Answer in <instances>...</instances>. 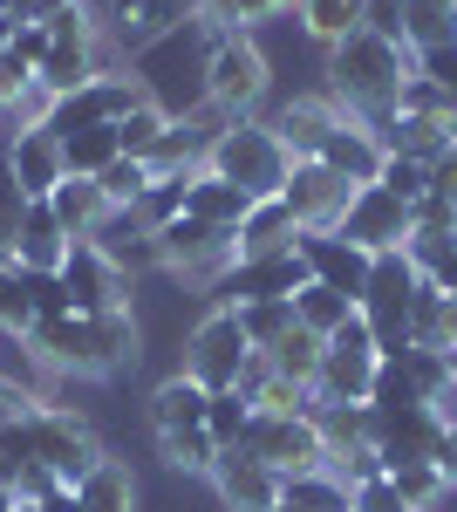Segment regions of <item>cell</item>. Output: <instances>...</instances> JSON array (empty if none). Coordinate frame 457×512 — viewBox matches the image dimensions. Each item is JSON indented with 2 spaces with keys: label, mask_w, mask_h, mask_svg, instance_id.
Instances as JSON below:
<instances>
[{
  "label": "cell",
  "mask_w": 457,
  "mask_h": 512,
  "mask_svg": "<svg viewBox=\"0 0 457 512\" xmlns=\"http://www.w3.org/2000/svg\"><path fill=\"white\" fill-rule=\"evenodd\" d=\"M307 287V260L301 253H260V260H232L226 274L212 280L219 308H246V301H294Z\"/></svg>",
  "instance_id": "cell-10"
},
{
  "label": "cell",
  "mask_w": 457,
  "mask_h": 512,
  "mask_svg": "<svg viewBox=\"0 0 457 512\" xmlns=\"http://www.w3.org/2000/svg\"><path fill=\"white\" fill-rule=\"evenodd\" d=\"M376 137H382V151H396V158H423V164H437L457 144L451 117H389Z\"/></svg>",
  "instance_id": "cell-28"
},
{
  "label": "cell",
  "mask_w": 457,
  "mask_h": 512,
  "mask_svg": "<svg viewBox=\"0 0 457 512\" xmlns=\"http://www.w3.org/2000/svg\"><path fill=\"white\" fill-rule=\"evenodd\" d=\"M48 48H55V35H48V21H14V41H7V55H14V62L28 69V76L41 69V55H48Z\"/></svg>",
  "instance_id": "cell-46"
},
{
  "label": "cell",
  "mask_w": 457,
  "mask_h": 512,
  "mask_svg": "<svg viewBox=\"0 0 457 512\" xmlns=\"http://www.w3.org/2000/svg\"><path fill=\"white\" fill-rule=\"evenodd\" d=\"M96 246H103V260H110L123 280H137V274H164V253H157V233L137 219V205L130 212H110L103 226H96Z\"/></svg>",
  "instance_id": "cell-19"
},
{
  "label": "cell",
  "mask_w": 457,
  "mask_h": 512,
  "mask_svg": "<svg viewBox=\"0 0 457 512\" xmlns=\"http://www.w3.org/2000/svg\"><path fill=\"white\" fill-rule=\"evenodd\" d=\"M164 137H171V110H164L157 96H144L130 117L116 123V144H123V158H144V164H151Z\"/></svg>",
  "instance_id": "cell-32"
},
{
  "label": "cell",
  "mask_w": 457,
  "mask_h": 512,
  "mask_svg": "<svg viewBox=\"0 0 457 512\" xmlns=\"http://www.w3.org/2000/svg\"><path fill=\"white\" fill-rule=\"evenodd\" d=\"M157 253H164V274L219 280L232 260H239V239L219 233V226H205V219H191V212H178L171 226H157Z\"/></svg>",
  "instance_id": "cell-11"
},
{
  "label": "cell",
  "mask_w": 457,
  "mask_h": 512,
  "mask_svg": "<svg viewBox=\"0 0 457 512\" xmlns=\"http://www.w3.org/2000/svg\"><path fill=\"white\" fill-rule=\"evenodd\" d=\"M0 512H21V499H14V485H0Z\"/></svg>",
  "instance_id": "cell-58"
},
{
  "label": "cell",
  "mask_w": 457,
  "mask_h": 512,
  "mask_svg": "<svg viewBox=\"0 0 457 512\" xmlns=\"http://www.w3.org/2000/svg\"><path fill=\"white\" fill-rule=\"evenodd\" d=\"M69 492H76L82 512H137V478H130V465L110 458V451H103V458H96Z\"/></svg>",
  "instance_id": "cell-26"
},
{
  "label": "cell",
  "mask_w": 457,
  "mask_h": 512,
  "mask_svg": "<svg viewBox=\"0 0 457 512\" xmlns=\"http://www.w3.org/2000/svg\"><path fill=\"white\" fill-rule=\"evenodd\" d=\"M342 239H355L362 253H396V246H410V233H417V219H410V205L396 192H382V185H362L355 192V205H348V219L335 226Z\"/></svg>",
  "instance_id": "cell-14"
},
{
  "label": "cell",
  "mask_w": 457,
  "mask_h": 512,
  "mask_svg": "<svg viewBox=\"0 0 457 512\" xmlns=\"http://www.w3.org/2000/svg\"><path fill=\"white\" fill-rule=\"evenodd\" d=\"M417 76H430L444 96L457 103V41H437V48H417Z\"/></svg>",
  "instance_id": "cell-47"
},
{
  "label": "cell",
  "mask_w": 457,
  "mask_h": 512,
  "mask_svg": "<svg viewBox=\"0 0 457 512\" xmlns=\"http://www.w3.org/2000/svg\"><path fill=\"white\" fill-rule=\"evenodd\" d=\"M362 28H369V35L403 41V0H362Z\"/></svg>",
  "instance_id": "cell-49"
},
{
  "label": "cell",
  "mask_w": 457,
  "mask_h": 512,
  "mask_svg": "<svg viewBox=\"0 0 457 512\" xmlns=\"http://www.w3.org/2000/svg\"><path fill=\"white\" fill-rule=\"evenodd\" d=\"M307 260V280H321V287H335V294H348L355 308H362V287H369V267H376V253H362L355 239L342 233H301V246H294Z\"/></svg>",
  "instance_id": "cell-17"
},
{
  "label": "cell",
  "mask_w": 457,
  "mask_h": 512,
  "mask_svg": "<svg viewBox=\"0 0 457 512\" xmlns=\"http://www.w3.org/2000/svg\"><path fill=\"white\" fill-rule=\"evenodd\" d=\"M410 219H417V233H457V198H417L410 205Z\"/></svg>",
  "instance_id": "cell-48"
},
{
  "label": "cell",
  "mask_w": 457,
  "mask_h": 512,
  "mask_svg": "<svg viewBox=\"0 0 457 512\" xmlns=\"http://www.w3.org/2000/svg\"><path fill=\"white\" fill-rule=\"evenodd\" d=\"M294 14H301V28L321 41V48H335V41L362 35V0H301Z\"/></svg>",
  "instance_id": "cell-33"
},
{
  "label": "cell",
  "mask_w": 457,
  "mask_h": 512,
  "mask_svg": "<svg viewBox=\"0 0 457 512\" xmlns=\"http://www.w3.org/2000/svg\"><path fill=\"white\" fill-rule=\"evenodd\" d=\"M69 0H14V21H55Z\"/></svg>",
  "instance_id": "cell-53"
},
{
  "label": "cell",
  "mask_w": 457,
  "mask_h": 512,
  "mask_svg": "<svg viewBox=\"0 0 457 512\" xmlns=\"http://www.w3.org/2000/svg\"><path fill=\"white\" fill-rule=\"evenodd\" d=\"M48 205H55V219H62L76 239H89L103 219H110V198H103V185H96V178H76V171H69V178L48 192Z\"/></svg>",
  "instance_id": "cell-30"
},
{
  "label": "cell",
  "mask_w": 457,
  "mask_h": 512,
  "mask_svg": "<svg viewBox=\"0 0 457 512\" xmlns=\"http://www.w3.org/2000/svg\"><path fill=\"white\" fill-rule=\"evenodd\" d=\"M0 164H7V178L21 185L28 198H48L62 178H69V158H62V137L48 130V123H21L14 137H7V151H0Z\"/></svg>",
  "instance_id": "cell-16"
},
{
  "label": "cell",
  "mask_w": 457,
  "mask_h": 512,
  "mask_svg": "<svg viewBox=\"0 0 457 512\" xmlns=\"http://www.w3.org/2000/svg\"><path fill=\"white\" fill-rule=\"evenodd\" d=\"M212 485H219L226 512H273V506H280V472H273V465H260L246 444L219 451V465H212Z\"/></svg>",
  "instance_id": "cell-18"
},
{
  "label": "cell",
  "mask_w": 457,
  "mask_h": 512,
  "mask_svg": "<svg viewBox=\"0 0 457 512\" xmlns=\"http://www.w3.org/2000/svg\"><path fill=\"white\" fill-rule=\"evenodd\" d=\"M35 280L21 274V267H0V335H35Z\"/></svg>",
  "instance_id": "cell-39"
},
{
  "label": "cell",
  "mask_w": 457,
  "mask_h": 512,
  "mask_svg": "<svg viewBox=\"0 0 457 512\" xmlns=\"http://www.w3.org/2000/svg\"><path fill=\"white\" fill-rule=\"evenodd\" d=\"M389 478H396V492H403L410 512H437V499L451 492V478L437 472V465H403V472H389Z\"/></svg>",
  "instance_id": "cell-43"
},
{
  "label": "cell",
  "mask_w": 457,
  "mask_h": 512,
  "mask_svg": "<svg viewBox=\"0 0 457 512\" xmlns=\"http://www.w3.org/2000/svg\"><path fill=\"white\" fill-rule=\"evenodd\" d=\"M376 185H382V192H396L403 205H417V198H430V164H423V158H396V151H389L382 171H376Z\"/></svg>",
  "instance_id": "cell-42"
},
{
  "label": "cell",
  "mask_w": 457,
  "mask_h": 512,
  "mask_svg": "<svg viewBox=\"0 0 457 512\" xmlns=\"http://www.w3.org/2000/svg\"><path fill=\"white\" fill-rule=\"evenodd\" d=\"M410 76H417V55L389 35H369V28L328 48V96H335L342 117H362L369 130H382V123L396 117Z\"/></svg>",
  "instance_id": "cell-1"
},
{
  "label": "cell",
  "mask_w": 457,
  "mask_h": 512,
  "mask_svg": "<svg viewBox=\"0 0 457 512\" xmlns=\"http://www.w3.org/2000/svg\"><path fill=\"white\" fill-rule=\"evenodd\" d=\"M21 424H28V444H35V465L41 472H55L62 485H76L96 458H103V444L89 431V417L69 410V403H35V410H21Z\"/></svg>",
  "instance_id": "cell-6"
},
{
  "label": "cell",
  "mask_w": 457,
  "mask_h": 512,
  "mask_svg": "<svg viewBox=\"0 0 457 512\" xmlns=\"http://www.w3.org/2000/svg\"><path fill=\"white\" fill-rule=\"evenodd\" d=\"M396 362H403V376H410V390H417L423 403H430V396H437V390H444V383L457 376L451 355H437V349H403Z\"/></svg>",
  "instance_id": "cell-44"
},
{
  "label": "cell",
  "mask_w": 457,
  "mask_h": 512,
  "mask_svg": "<svg viewBox=\"0 0 457 512\" xmlns=\"http://www.w3.org/2000/svg\"><path fill=\"white\" fill-rule=\"evenodd\" d=\"M41 512H82V506H76V492H55V499H41Z\"/></svg>",
  "instance_id": "cell-56"
},
{
  "label": "cell",
  "mask_w": 457,
  "mask_h": 512,
  "mask_svg": "<svg viewBox=\"0 0 457 512\" xmlns=\"http://www.w3.org/2000/svg\"><path fill=\"white\" fill-rule=\"evenodd\" d=\"M457 103L451 96H444V89H437V82L430 76H410L403 82V103H396V117H451Z\"/></svg>",
  "instance_id": "cell-45"
},
{
  "label": "cell",
  "mask_w": 457,
  "mask_h": 512,
  "mask_svg": "<svg viewBox=\"0 0 457 512\" xmlns=\"http://www.w3.org/2000/svg\"><path fill=\"white\" fill-rule=\"evenodd\" d=\"M69 246H76V233L55 219L48 198H35V205L21 212V233H14V267H21V274H62Z\"/></svg>",
  "instance_id": "cell-20"
},
{
  "label": "cell",
  "mask_w": 457,
  "mask_h": 512,
  "mask_svg": "<svg viewBox=\"0 0 457 512\" xmlns=\"http://www.w3.org/2000/svg\"><path fill=\"white\" fill-rule=\"evenodd\" d=\"M376 335H369V321H362V308L328 335V349H321V376H314V403H369V390H376Z\"/></svg>",
  "instance_id": "cell-7"
},
{
  "label": "cell",
  "mask_w": 457,
  "mask_h": 512,
  "mask_svg": "<svg viewBox=\"0 0 457 512\" xmlns=\"http://www.w3.org/2000/svg\"><path fill=\"white\" fill-rule=\"evenodd\" d=\"M239 260H260V253H294L301 246V219L287 212V198H260L246 219H239Z\"/></svg>",
  "instance_id": "cell-23"
},
{
  "label": "cell",
  "mask_w": 457,
  "mask_h": 512,
  "mask_svg": "<svg viewBox=\"0 0 457 512\" xmlns=\"http://www.w3.org/2000/svg\"><path fill=\"white\" fill-rule=\"evenodd\" d=\"M348 315H355V301H348V294H335V287H321V280H307L301 294H294V321H301L307 335H321V342H328Z\"/></svg>",
  "instance_id": "cell-35"
},
{
  "label": "cell",
  "mask_w": 457,
  "mask_h": 512,
  "mask_svg": "<svg viewBox=\"0 0 457 512\" xmlns=\"http://www.w3.org/2000/svg\"><path fill=\"white\" fill-rule=\"evenodd\" d=\"M239 315V328H246V342H253V355H267L280 335H294L301 321H294V301H246V308H232Z\"/></svg>",
  "instance_id": "cell-38"
},
{
  "label": "cell",
  "mask_w": 457,
  "mask_h": 512,
  "mask_svg": "<svg viewBox=\"0 0 457 512\" xmlns=\"http://www.w3.org/2000/svg\"><path fill=\"white\" fill-rule=\"evenodd\" d=\"M430 465L451 478V492H457V424H444V431H437V451H430Z\"/></svg>",
  "instance_id": "cell-51"
},
{
  "label": "cell",
  "mask_w": 457,
  "mask_h": 512,
  "mask_svg": "<svg viewBox=\"0 0 457 512\" xmlns=\"http://www.w3.org/2000/svg\"><path fill=\"white\" fill-rule=\"evenodd\" d=\"M273 82L267 48L253 28H205V103H219L226 117H253Z\"/></svg>",
  "instance_id": "cell-3"
},
{
  "label": "cell",
  "mask_w": 457,
  "mask_h": 512,
  "mask_svg": "<svg viewBox=\"0 0 457 512\" xmlns=\"http://www.w3.org/2000/svg\"><path fill=\"white\" fill-rule=\"evenodd\" d=\"M301 0H239V28H253V21H267V14H294Z\"/></svg>",
  "instance_id": "cell-52"
},
{
  "label": "cell",
  "mask_w": 457,
  "mask_h": 512,
  "mask_svg": "<svg viewBox=\"0 0 457 512\" xmlns=\"http://www.w3.org/2000/svg\"><path fill=\"white\" fill-rule=\"evenodd\" d=\"M260 198H246L239 185H226V178H212V171H198L185 192V212L191 219H205V226H219V233H239V219L253 212Z\"/></svg>",
  "instance_id": "cell-27"
},
{
  "label": "cell",
  "mask_w": 457,
  "mask_h": 512,
  "mask_svg": "<svg viewBox=\"0 0 457 512\" xmlns=\"http://www.w3.org/2000/svg\"><path fill=\"white\" fill-rule=\"evenodd\" d=\"M157 458L171 465V472H198V478H212V465H219V437L205 431H157Z\"/></svg>",
  "instance_id": "cell-34"
},
{
  "label": "cell",
  "mask_w": 457,
  "mask_h": 512,
  "mask_svg": "<svg viewBox=\"0 0 457 512\" xmlns=\"http://www.w3.org/2000/svg\"><path fill=\"white\" fill-rule=\"evenodd\" d=\"M62 158L76 178H103L116 158H123V144H116V123H96V130H76V137H62Z\"/></svg>",
  "instance_id": "cell-36"
},
{
  "label": "cell",
  "mask_w": 457,
  "mask_h": 512,
  "mask_svg": "<svg viewBox=\"0 0 457 512\" xmlns=\"http://www.w3.org/2000/svg\"><path fill=\"white\" fill-rule=\"evenodd\" d=\"M321 349H328L321 335L294 328V335H280V342L267 349V369H273V376H294V383H307V390H314V376H321Z\"/></svg>",
  "instance_id": "cell-37"
},
{
  "label": "cell",
  "mask_w": 457,
  "mask_h": 512,
  "mask_svg": "<svg viewBox=\"0 0 457 512\" xmlns=\"http://www.w3.org/2000/svg\"><path fill=\"white\" fill-rule=\"evenodd\" d=\"M239 390H246V403H253L260 417H307V410H314V390L294 383V376H273L267 355H253V362H246Z\"/></svg>",
  "instance_id": "cell-24"
},
{
  "label": "cell",
  "mask_w": 457,
  "mask_h": 512,
  "mask_svg": "<svg viewBox=\"0 0 457 512\" xmlns=\"http://www.w3.org/2000/svg\"><path fill=\"white\" fill-rule=\"evenodd\" d=\"M28 349L55 376H116V369H137L144 328H137L130 308H110V315H41Z\"/></svg>",
  "instance_id": "cell-2"
},
{
  "label": "cell",
  "mask_w": 457,
  "mask_h": 512,
  "mask_svg": "<svg viewBox=\"0 0 457 512\" xmlns=\"http://www.w3.org/2000/svg\"><path fill=\"white\" fill-rule=\"evenodd\" d=\"M0 14H14V0H0Z\"/></svg>",
  "instance_id": "cell-59"
},
{
  "label": "cell",
  "mask_w": 457,
  "mask_h": 512,
  "mask_svg": "<svg viewBox=\"0 0 457 512\" xmlns=\"http://www.w3.org/2000/svg\"><path fill=\"white\" fill-rule=\"evenodd\" d=\"M382 158H389V151H382V137L362 117H342L335 130H328V144H321V164H328V171H342L348 185H376Z\"/></svg>",
  "instance_id": "cell-21"
},
{
  "label": "cell",
  "mask_w": 457,
  "mask_h": 512,
  "mask_svg": "<svg viewBox=\"0 0 457 512\" xmlns=\"http://www.w3.org/2000/svg\"><path fill=\"white\" fill-rule=\"evenodd\" d=\"M55 280H62V294H69V308H76V315H110V308H130L123 274L103 260V246H96V239H76Z\"/></svg>",
  "instance_id": "cell-15"
},
{
  "label": "cell",
  "mask_w": 457,
  "mask_h": 512,
  "mask_svg": "<svg viewBox=\"0 0 457 512\" xmlns=\"http://www.w3.org/2000/svg\"><path fill=\"white\" fill-rule=\"evenodd\" d=\"M205 171H212V178H226V185H239L246 198H280L294 158H287V144H280V130H273V123L232 117L226 137L205 151Z\"/></svg>",
  "instance_id": "cell-4"
},
{
  "label": "cell",
  "mask_w": 457,
  "mask_h": 512,
  "mask_svg": "<svg viewBox=\"0 0 457 512\" xmlns=\"http://www.w3.org/2000/svg\"><path fill=\"white\" fill-rule=\"evenodd\" d=\"M205 431L219 437V451H232V444H246V431H253V403H246V390H212V410H205Z\"/></svg>",
  "instance_id": "cell-40"
},
{
  "label": "cell",
  "mask_w": 457,
  "mask_h": 512,
  "mask_svg": "<svg viewBox=\"0 0 457 512\" xmlns=\"http://www.w3.org/2000/svg\"><path fill=\"white\" fill-rule=\"evenodd\" d=\"M430 280H437L444 294H457V246H451V260H444V267H437V274H430Z\"/></svg>",
  "instance_id": "cell-55"
},
{
  "label": "cell",
  "mask_w": 457,
  "mask_h": 512,
  "mask_svg": "<svg viewBox=\"0 0 457 512\" xmlns=\"http://www.w3.org/2000/svg\"><path fill=\"white\" fill-rule=\"evenodd\" d=\"M7 41H14V14H0V55H7Z\"/></svg>",
  "instance_id": "cell-57"
},
{
  "label": "cell",
  "mask_w": 457,
  "mask_h": 512,
  "mask_svg": "<svg viewBox=\"0 0 457 512\" xmlns=\"http://www.w3.org/2000/svg\"><path fill=\"white\" fill-rule=\"evenodd\" d=\"M151 164L144 158H116L110 171H103V178H96V185H103V198H110V212H130V205H137V198L151 192Z\"/></svg>",
  "instance_id": "cell-41"
},
{
  "label": "cell",
  "mask_w": 457,
  "mask_h": 512,
  "mask_svg": "<svg viewBox=\"0 0 457 512\" xmlns=\"http://www.w3.org/2000/svg\"><path fill=\"white\" fill-rule=\"evenodd\" d=\"M89 7V21H96V41H103V55H151L157 41H171L178 28L198 21V7L191 0H82Z\"/></svg>",
  "instance_id": "cell-5"
},
{
  "label": "cell",
  "mask_w": 457,
  "mask_h": 512,
  "mask_svg": "<svg viewBox=\"0 0 457 512\" xmlns=\"http://www.w3.org/2000/svg\"><path fill=\"white\" fill-rule=\"evenodd\" d=\"M430 410H437V424H457V376H451L437 396H430Z\"/></svg>",
  "instance_id": "cell-54"
},
{
  "label": "cell",
  "mask_w": 457,
  "mask_h": 512,
  "mask_svg": "<svg viewBox=\"0 0 457 512\" xmlns=\"http://www.w3.org/2000/svg\"><path fill=\"white\" fill-rule=\"evenodd\" d=\"M437 410L430 403H403V410H369V444H376L382 472H403V465H430L437 451Z\"/></svg>",
  "instance_id": "cell-13"
},
{
  "label": "cell",
  "mask_w": 457,
  "mask_h": 512,
  "mask_svg": "<svg viewBox=\"0 0 457 512\" xmlns=\"http://www.w3.org/2000/svg\"><path fill=\"white\" fill-rule=\"evenodd\" d=\"M314 431L328 444V465L369 444V403H314Z\"/></svg>",
  "instance_id": "cell-31"
},
{
  "label": "cell",
  "mask_w": 457,
  "mask_h": 512,
  "mask_svg": "<svg viewBox=\"0 0 457 512\" xmlns=\"http://www.w3.org/2000/svg\"><path fill=\"white\" fill-rule=\"evenodd\" d=\"M273 512H294V506H273Z\"/></svg>",
  "instance_id": "cell-60"
},
{
  "label": "cell",
  "mask_w": 457,
  "mask_h": 512,
  "mask_svg": "<svg viewBox=\"0 0 457 512\" xmlns=\"http://www.w3.org/2000/svg\"><path fill=\"white\" fill-rule=\"evenodd\" d=\"M342 123V110H335V96H301V103H287L280 117H273V130H280V144H287V158H321V144H328V130Z\"/></svg>",
  "instance_id": "cell-22"
},
{
  "label": "cell",
  "mask_w": 457,
  "mask_h": 512,
  "mask_svg": "<svg viewBox=\"0 0 457 512\" xmlns=\"http://www.w3.org/2000/svg\"><path fill=\"white\" fill-rule=\"evenodd\" d=\"M21 512H41V506H21Z\"/></svg>",
  "instance_id": "cell-61"
},
{
  "label": "cell",
  "mask_w": 457,
  "mask_h": 512,
  "mask_svg": "<svg viewBox=\"0 0 457 512\" xmlns=\"http://www.w3.org/2000/svg\"><path fill=\"white\" fill-rule=\"evenodd\" d=\"M246 451H253L260 465H273L280 478L321 472V465H328V444H321V431H314V410H307V417H260V410H253Z\"/></svg>",
  "instance_id": "cell-12"
},
{
  "label": "cell",
  "mask_w": 457,
  "mask_h": 512,
  "mask_svg": "<svg viewBox=\"0 0 457 512\" xmlns=\"http://www.w3.org/2000/svg\"><path fill=\"white\" fill-rule=\"evenodd\" d=\"M28 89H35V76H28V69H21L14 55H0V117H7V110H14V103H21Z\"/></svg>",
  "instance_id": "cell-50"
},
{
  "label": "cell",
  "mask_w": 457,
  "mask_h": 512,
  "mask_svg": "<svg viewBox=\"0 0 457 512\" xmlns=\"http://www.w3.org/2000/svg\"><path fill=\"white\" fill-rule=\"evenodd\" d=\"M355 192H362V185H348L342 171H328L321 158H301L287 171V185H280L287 212L301 219V233H335L348 219V205H355Z\"/></svg>",
  "instance_id": "cell-9"
},
{
  "label": "cell",
  "mask_w": 457,
  "mask_h": 512,
  "mask_svg": "<svg viewBox=\"0 0 457 512\" xmlns=\"http://www.w3.org/2000/svg\"><path fill=\"white\" fill-rule=\"evenodd\" d=\"M280 506H294V512H355V485H348L342 472H294V478H280Z\"/></svg>",
  "instance_id": "cell-29"
},
{
  "label": "cell",
  "mask_w": 457,
  "mask_h": 512,
  "mask_svg": "<svg viewBox=\"0 0 457 512\" xmlns=\"http://www.w3.org/2000/svg\"><path fill=\"white\" fill-rule=\"evenodd\" d=\"M205 410H212V390L178 369V376H164V383L151 390V431H198Z\"/></svg>",
  "instance_id": "cell-25"
},
{
  "label": "cell",
  "mask_w": 457,
  "mask_h": 512,
  "mask_svg": "<svg viewBox=\"0 0 457 512\" xmlns=\"http://www.w3.org/2000/svg\"><path fill=\"white\" fill-rule=\"evenodd\" d=\"M246 362H253V342H246V328H239V315L232 308H205L198 315V328L185 335V376H198L205 390H239V376H246Z\"/></svg>",
  "instance_id": "cell-8"
}]
</instances>
